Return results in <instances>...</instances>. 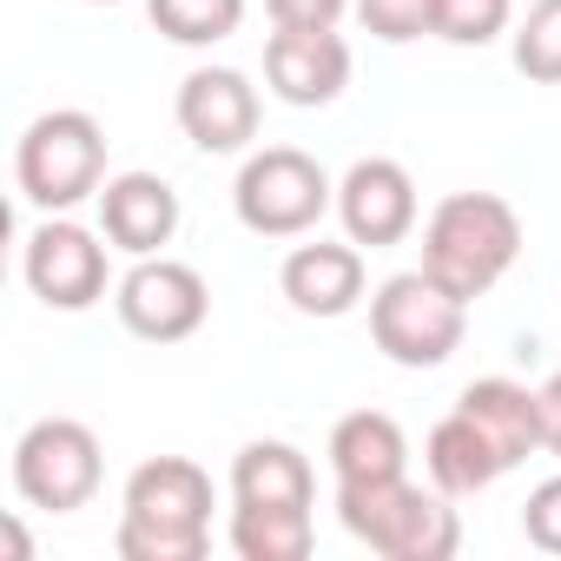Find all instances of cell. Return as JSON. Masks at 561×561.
<instances>
[{"mask_svg":"<svg viewBox=\"0 0 561 561\" xmlns=\"http://www.w3.org/2000/svg\"><path fill=\"white\" fill-rule=\"evenodd\" d=\"M337 218L351 244H370V251L403 244L416 231V179L397 159H357L337 179Z\"/></svg>","mask_w":561,"mask_h":561,"instance_id":"8fae6325","label":"cell"},{"mask_svg":"<svg viewBox=\"0 0 561 561\" xmlns=\"http://www.w3.org/2000/svg\"><path fill=\"white\" fill-rule=\"evenodd\" d=\"M264 87L285 106H331L351 87V47L337 27H277L264 41Z\"/></svg>","mask_w":561,"mask_h":561,"instance_id":"30bf717a","label":"cell"},{"mask_svg":"<svg viewBox=\"0 0 561 561\" xmlns=\"http://www.w3.org/2000/svg\"><path fill=\"white\" fill-rule=\"evenodd\" d=\"M211 535V476L185 456H152L126 476L119 554L126 561H198Z\"/></svg>","mask_w":561,"mask_h":561,"instance_id":"6da1fadb","label":"cell"},{"mask_svg":"<svg viewBox=\"0 0 561 561\" xmlns=\"http://www.w3.org/2000/svg\"><path fill=\"white\" fill-rule=\"evenodd\" d=\"M515 14V0H436L430 14V34L449 41V47H489Z\"/></svg>","mask_w":561,"mask_h":561,"instance_id":"7402d4cb","label":"cell"},{"mask_svg":"<svg viewBox=\"0 0 561 561\" xmlns=\"http://www.w3.org/2000/svg\"><path fill=\"white\" fill-rule=\"evenodd\" d=\"M277 27H337L344 8H357V0H264Z\"/></svg>","mask_w":561,"mask_h":561,"instance_id":"d4e9b609","label":"cell"},{"mask_svg":"<svg viewBox=\"0 0 561 561\" xmlns=\"http://www.w3.org/2000/svg\"><path fill=\"white\" fill-rule=\"evenodd\" d=\"M277 285H285L291 311H305V318H344L364 298V251L357 244H331V238L298 244L285 257V271H277Z\"/></svg>","mask_w":561,"mask_h":561,"instance_id":"5bb4252c","label":"cell"},{"mask_svg":"<svg viewBox=\"0 0 561 561\" xmlns=\"http://www.w3.org/2000/svg\"><path fill=\"white\" fill-rule=\"evenodd\" d=\"M100 225H106L113 251L159 257L179 231V192L159 172H119V179L100 185Z\"/></svg>","mask_w":561,"mask_h":561,"instance_id":"4fadbf2b","label":"cell"},{"mask_svg":"<svg viewBox=\"0 0 561 561\" xmlns=\"http://www.w3.org/2000/svg\"><path fill=\"white\" fill-rule=\"evenodd\" d=\"M146 14L165 41L179 47H218L238 34L244 21V0H146Z\"/></svg>","mask_w":561,"mask_h":561,"instance_id":"ffe728a7","label":"cell"},{"mask_svg":"<svg viewBox=\"0 0 561 561\" xmlns=\"http://www.w3.org/2000/svg\"><path fill=\"white\" fill-rule=\"evenodd\" d=\"M430 14H436V0H357V21H364L377 41H390V47L423 41V34H430Z\"/></svg>","mask_w":561,"mask_h":561,"instance_id":"603a6c76","label":"cell"},{"mask_svg":"<svg viewBox=\"0 0 561 561\" xmlns=\"http://www.w3.org/2000/svg\"><path fill=\"white\" fill-rule=\"evenodd\" d=\"M21 271H27V291L47 305V311H87L106 298V244L73 225V218H54L27 238L21 251Z\"/></svg>","mask_w":561,"mask_h":561,"instance_id":"9c48e42d","label":"cell"},{"mask_svg":"<svg viewBox=\"0 0 561 561\" xmlns=\"http://www.w3.org/2000/svg\"><path fill=\"white\" fill-rule=\"evenodd\" d=\"M337 522L383 561H449L462 548V522L449 495H423L410 476L337 482Z\"/></svg>","mask_w":561,"mask_h":561,"instance_id":"3957f363","label":"cell"},{"mask_svg":"<svg viewBox=\"0 0 561 561\" xmlns=\"http://www.w3.org/2000/svg\"><path fill=\"white\" fill-rule=\"evenodd\" d=\"M93 8H113V0H93Z\"/></svg>","mask_w":561,"mask_h":561,"instance_id":"4316f807","label":"cell"},{"mask_svg":"<svg viewBox=\"0 0 561 561\" xmlns=\"http://www.w3.org/2000/svg\"><path fill=\"white\" fill-rule=\"evenodd\" d=\"M522 257V218L495 192H449L423 225V271L462 305L495 291Z\"/></svg>","mask_w":561,"mask_h":561,"instance_id":"7a4b0ae2","label":"cell"},{"mask_svg":"<svg viewBox=\"0 0 561 561\" xmlns=\"http://www.w3.org/2000/svg\"><path fill=\"white\" fill-rule=\"evenodd\" d=\"M403 462H410V443H403L397 416H383V410H351L331 430V469H337V482L403 476Z\"/></svg>","mask_w":561,"mask_h":561,"instance_id":"e0dca14e","label":"cell"},{"mask_svg":"<svg viewBox=\"0 0 561 561\" xmlns=\"http://www.w3.org/2000/svg\"><path fill=\"white\" fill-rule=\"evenodd\" d=\"M515 73L535 87H561V0H535L515 27Z\"/></svg>","mask_w":561,"mask_h":561,"instance_id":"44dd1931","label":"cell"},{"mask_svg":"<svg viewBox=\"0 0 561 561\" xmlns=\"http://www.w3.org/2000/svg\"><path fill=\"white\" fill-rule=\"evenodd\" d=\"M423 456H430V482H436L443 495H482L495 476H508L502 456L482 443V430H476L462 410H449V416L430 430V449H423Z\"/></svg>","mask_w":561,"mask_h":561,"instance_id":"ac0fdd59","label":"cell"},{"mask_svg":"<svg viewBox=\"0 0 561 561\" xmlns=\"http://www.w3.org/2000/svg\"><path fill=\"white\" fill-rule=\"evenodd\" d=\"M14 489L47 515H73L100 489V436L80 416H41L14 443Z\"/></svg>","mask_w":561,"mask_h":561,"instance_id":"52a82bcc","label":"cell"},{"mask_svg":"<svg viewBox=\"0 0 561 561\" xmlns=\"http://www.w3.org/2000/svg\"><path fill=\"white\" fill-rule=\"evenodd\" d=\"M456 410L482 430V443L502 456V469H515V462H528L541 449V397L508 383V377H476L456 397Z\"/></svg>","mask_w":561,"mask_h":561,"instance_id":"9a60e30c","label":"cell"},{"mask_svg":"<svg viewBox=\"0 0 561 561\" xmlns=\"http://www.w3.org/2000/svg\"><path fill=\"white\" fill-rule=\"evenodd\" d=\"M119 324L133 331V337H146V344H185L198 324H205V311H211V291H205V277L192 271V264H179V257H139L126 277H119Z\"/></svg>","mask_w":561,"mask_h":561,"instance_id":"ba28073f","label":"cell"},{"mask_svg":"<svg viewBox=\"0 0 561 561\" xmlns=\"http://www.w3.org/2000/svg\"><path fill=\"white\" fill-rule=\"evenodd\" d=\"M535 397H541V449H548V456H561V370H554Z\"/></svg>","mask_w":561,"mask_h":561,"instance_id":"484cf974","label":"cell"},{"mask_svg":"<svg viewBox=\"0 0 561 561\" xmlns=\"http://www.w3.org/2000/svg\"><path fill=\"white\" fill-rule=\"evenodd\" d=\"M462 331H469V305H462L456 291H443L423 264L383 277L377 298H370V337H377V351H383L390 364H403V370H436V364H449L456 344H462Z\"/></svg>","mask_w":561,"mask_h":561,"instance_id":"5b68a950","label":"cell"},{"mask_svg":"<svg viewBox=\"0 0 561 561\" xmlns=\"http://www.w3.org/2000/svg\"><path fill=\"white\" fill-rule=\"evenodd\" d=\"M231 205H238V225L257 231V238H305L331 205H337V185L324 179V165L298 146H264L244 159L238 185H231Z\"/></svg>","mask_w":561,"mask_h":561,"instance_id":"8992f818","label":"cell"},{"mask_svg":"<svg viewBox=\"0 0 561 561\" xmlns=\"http://www.w3.org/2000/svg\"><path fill=\"white\" fill-rule=\"evenodd\" d=\"M522 535L541 548V554H561V476L535 482L528 502H522Z\"/></svg>","mask_w":561,"mask_h":561,"instance_id":"cb8c5ba5","label":"cell"},{"mask_svg":"<svg viewBox=\"0 0 561 561\" xmlns=\"http://www.w3.org/2000/svg\"><path fill=\"white\" fill-rule=\"evenodd\" d=\"M179 133L198 152H244L257 139V87L238 67H198L179 87Z\"/></svg>","mask_w":561,"mask_h":561,"instance_id":"7c38bea8","label":"cell"},{"mask_svg":"<svg viewBox=\"0 0 561 561\" xmlns=\"http://www.w3.org/2000/svg\"><path fill=\"white\" fill-rule=\"evenodd\" d=\"M231 548L244 561H305L311 554V508H231Z\"/></svg>","mask_w":561,"mask_h":561,"instance_id":"d6986e66","label":"cell"},{"mask_svg":"<svg viewBox=\"0 0 561 561\" xmlns=\"http://www.w3.org/2000/svg\"><path fill=\"white\" fill-rule=\"evenodd\" d=\"M318 495V476L305 462V449L291 443H244L238 462H231V502H251V508H311Z\"/></svg>","mask_w":561,"mask_h":561,"instance_id":"2e32d148","label":"cell"},{"mask_svg":"<svg viewBox=\"0 0 561 561\" xmlns=\"http://www.w3.org/2000/svg\"><path fill=\"white\" fill-rule=\"evenodd\" d=\"M14 179H21V198L41 205V211H73L80 198H93L106 185V133H100V119L80 113V106L41 113L14 146Z\"/></svg>","mask_w":561,"mask_h":561,"instance_id":"277c9868","label":"cell"}]
</instances>
